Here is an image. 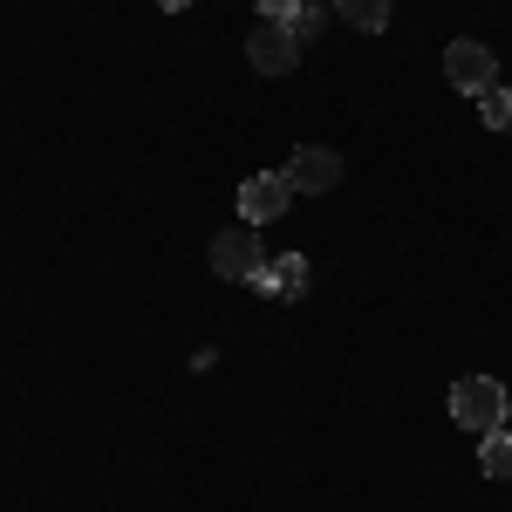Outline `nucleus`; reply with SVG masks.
<instances>
[{
  "instance_id": "obj_8",
  "label": "nucleus",
  "mask_w": 512,
  "mask_h": 512,
  "mask_svg": "<svg viewBox=\"0 0 512 512\" xmlns=\"http://www.w3.org/2000/svg\"><path fill=\"white\" fill-rule=\"evenodd\" d=\"M478 472H485V478H512V431H506V424L478 437Z\"/></svg>"
},
{
  "instance_id": "obj_4",
  "label": "nucleus",
  "mask_w": 512,
  "mask_h": 512,
  "mask_svg": "<svg viewBox=\"0 0 512 512\" xmlns=\"http://www.w3.org/2000/svg\"><path fill=\"white\" fill-rule=\"evenodd\" d=\"M246 62L260 69V76H294V62H301V41L287 21H260L253 35H246Z\"/></svg>"
},
{
  "instance_id": "obj_12",
  "label": "nucleus",
  "mask_w": 512,
  "mask_h": 512,
  "mask_svg": "<svg viewBox=\"0 0 512 512\" xmlns=\"http://www.w3.org/2000/svg\"><path fill=\"white\" fill-rule=\"evenodd\" d=\"M301 0H260V21H294Z\"/></svg>"
},
{
  "instance_id": "obj_1",
  "label": "nucleus",
  "mask_w": 512,
  "mask_h": 512,
  "mask_svg": "<svg viewBox=\"0 0 512 512\" xmlns=\"http://www.w3.org/2000/svg\"><path fill=\"white\" fill-rule=\"evenodd\" d=\"M506 383L499 376H458L451 383V424L458 431H472V437H485V431H499L506 424Z\"/></svg>"
},
{
  "instance_id": "obj_10",
  "label": "nucleus",
  "mask_w": 512,
  "mask_h": 512,
  "mask_svg": "<svg viewBox=\"0 0 512 512\" xmlns=\"http://www.w3.org/2000/svg\"><path fill=\"white\" fill-rule=\"evenodd\" d=\"M478 110H485L492 130H506V137H512V89H506V82H499V89H485V96H478Z\"/></svg>"
},
{
  "instance_id": "obj_5",
  "label": "nucleus",
  "mask_w": 512,
  "mask_h": 512,
  "mask_svg": "<svg viewBox=\"0 0 512 512\" xmlns=\"http://www.w3.org/2000/svg\"><path fill=\"white\" fill-rule=\"evenodd\" d=\"M280 178H287V185H294V198L308 192H335V185H342V158H335V151H328V144H301V151H294V158H287V171H280Z\"/></svg>"
},
{
  "instance_id": "obj_7",
  "label": "nucleus",
  "mask_w": 512,
  "mask_h": 512,
  "mask_svg": "<svg viewBox=\"0 0 512 512\" xmlns=\"http://www.w3.org/2000/svg\"><path fill=\"white\" fill-rule=\"evenodd\" d=\"M246 287H253L260 301H301V294H308V260H301V253H267V267L246 280Z\"/></svg>"
},
{
  "instance_id": "obj_13",
  "label": "nucleus",
  "mask_w": 512,
  "mask_h": 512,
  "mask_svg": "<svg viewBox=\"0 0 512 512\" xmlns=\"http://www.w3.org/2000/svg\"><path fill=\"white\" fill-rule=\"evenodd\" d=\"M158 7H164V14H178V7H192V0H158Z\"/></svg>"
},
{
  "instance_id": "obj_6",
  "label": "nucleus",
  "mask_w": 512,
  "mask_h": 512,
  "mask_svg": "<svg viewBox=\"0 0 512 512\" xmlns=\"http://www.w3.org/2000/svg\"><path fill=\"white\" fill-rule=\"evenodd\" d=\"M287 205H294V185H287L280 171H260V178L239 185V219H246V226H267V219H280Z\"/></svg>"
},
{
  "instance_id": "obj_3",
  "label": "nucleus",
  "mask_w": 512,
  "mask_h": 512,
  "mask_svg": "<svg viewBox=\"0 0 512 512\" xmlns=\"http://www.w3.org/2000/svg\"><path fill=\"white\" fill-rule=\"evenodd\" d=\"M444 76H451L458 96H485V89H499V55L485 41H451L444 48Z\"/></svg>"
},
{
  "instance_id": "obj_11",
  "label": "nucleus",
  "mask_w": 512,
  "mask_h": 512,
  "mask_svg": "<svg viewBox=\"0 0 512 512\" xmlns=\"http://www.w3.org/2000/svg\"><path fill=\"white\" fill-rule=\"evenodd\" d=\"M287 28H294V41H315L321 28H328V7H315V0H301V7H294V21H287Z\"/></svg>"
},
{
  "instance_id": "obj_9",
  "label": "nucleus",
  "mask_w": 512,
  "mask_h": 512,
  "mask_svg": "<svg viewBox=\"0 0 512 512\" xmlns=\"http://www.w3.org/2000/svg\"><path fill=\"white\" fill-rule=\"evenodd\" d=\"M335 14L349 28H362V35H383L390 28V0H335Z\"/></svg>"
},
{
  "instance_id": "obj_2",
  "label": "nucleus",
  "mask_w": 512,
  "mask_h": 512,
  "mask_svg": "<svg viewBox=\"0 0 512 512\" xmlns=\"http://www.w3.org/2000/svg\"><path fill=\"white\" fill-rule=\"evenodd\" d=\"M205 260H212V274H219V280H253L260 267H267V246H260V233L239 219V226H226V233L212 239Z\"/></svg>"
}]
</instances>
